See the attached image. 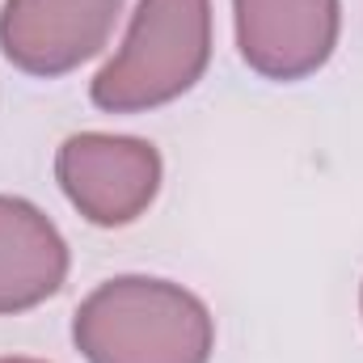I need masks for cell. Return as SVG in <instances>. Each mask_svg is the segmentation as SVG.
<instances>
[{
  "label": "cell",
  "mask_w": 363,
  "mask_h": 363,
  "mask_svg": "<svg viewBox=\"0 0 363 363\" xmlns=\"http://www.w3.org/2000/svg\"><path fill=\"white\" fill-rule=\"evenodd\" d=\"M72 342L85 363H211L216 317L174 279L114 274L81 300Z\"/></svg>",
  "instance_id": "1"
},
{
  "label": "cell",
  "mask_w": 363,
  "mask_h": 363,
  "mask_svg": "<svg viewBox=\"0 0 363 363\" xmlns=\"http://www.w3.org/2000/svg\"><path fill=\"white\" fill-rule=\"evenodd\" d=\"M211 0H140L118 51L93 77L106 114H144L190 93L211 64Z\"/></svg>",
  "instance_id": "2"
},
{
  "label": "cell",
  "mask_w": 363,
  "mask_h": 363,
  "mask_svg": "<svg viewBox=\"0 0 363 363\" xmlns=\"http://www.w3.org/2000/svg\"><path fill=\"white\" fill-rule=\"evenodd\" d=\"M55 182L89 224L127 228L157 203L165 161L140 135L77 131L55 152Z\"/></svg>",
  "instance_id": "3"
},
{
  "label": "cell",
  "mask_w": 363,
  "mask_h": 363,
  "mask_svg": "<svg viewBox=\"0 0 363 363\" xmlns=\"http://www.w3.org/2000/svg\"><path fill=\"white\" fill-rule=\"evenodd\" d=\"M127 0H4L0 55L38 81H55L97 60Z\"/></svg>",
  "instance_id": "4"
},
{
  "label": "cell",
  "mask_w": 363,
  "mask_h": 363,
  "mask_svg": "<svg viewBox=\"0 0 363 363\" xmlns=\"http://www.w3.org/2000/svg\"><path fill=\"white\" fill-rule=\"evenodd\" d=\"M233 30L250 72L291 85L330 64L342 0H233Z\"/></svg>",
  "instance_id": "5"
},
{
  "label": "cell",
  "mask_w": 363,
  "mask_h": 363,
  "mask_svg": "<svg viewBox=\"0 0 363 363\" xmlns=\"http://www.w3.org/2000/svg\"><path fill=\"white\" fill-rule=\"evenodd\" d=\"M68 241L30 199L0 194V317L47 304L68 283Z\"/></svg>",
  "instance_id": "6"
},
{
  "label": "cell",
  "mask_w": 363,
  "mask_h": 363,
  "mask_svg": "<svg viewBox=\"0 0 363 363\" xmlns=\"http://www.w3.org/2000/svg\"><path fill=\"white\" fill-rule=\"evenodd\" d=\"M0 363H47V359H26V355H0Z\"/></svg>",
  "instance_id": "7"
},
{
  "label": "cell",
  "mask_w": 363,
  "mask_h": 363,
  "mask_svg": "<svg viewBox=\"0 0 363 363\" xmlns=\"http://www.w3.org/2000/svg\"><path fill=\"white\" fill-rule=\"evenodd\" d=\"M359 313H363V283H359Z\"/></svg>",
  "instance_id": "8"
}]
</instances>
